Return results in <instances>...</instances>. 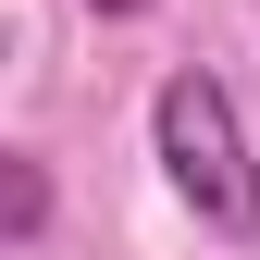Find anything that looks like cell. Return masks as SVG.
I'll use <instances>...</instances> for the list:
<instances>
[{"instance_id":"6da1fadb","label":"cell","mask_w":260,"mask_h":260,"mask_svg":"<svg viewBox=\"0 0 260 260\" xmlns=\"http://www.w3.org/2000/svg\"><path fill=\"white\" fill-rule=\"evenodd\" d=\"M149 149H161V174H174V199L211 223V236H260V149H248V124H236V87L211 75V62H186V75H161V100H149Z\"/></svg>"},{"instance_id":"7a4b0ae2","label":"cell","mask_w":260,"mask_h":260,"mask_svg":"<svg viewBox=\"0 0 260 260\" xmlns=\"http://www.w3.org/2000/svg\"><path fill=\"white\" fill-rule=\"evenodd\" d=\"M0 186H13V248H38V236H50V174L13 149V174H0Z\"/></svg>"},{"instance_id":"3957f363","label":"cell","mask_w":260,"mask_h":260,"mask_svg":"<svg viewBox=\"0 0 260 260\" xmlns=\"http://www.w3.org/2000/svg\"><path fill=\"white\" fill-rule=\"evenodd\" d=\"M87 13H149V0H87Z\"/></svg>"}]
</instances>
